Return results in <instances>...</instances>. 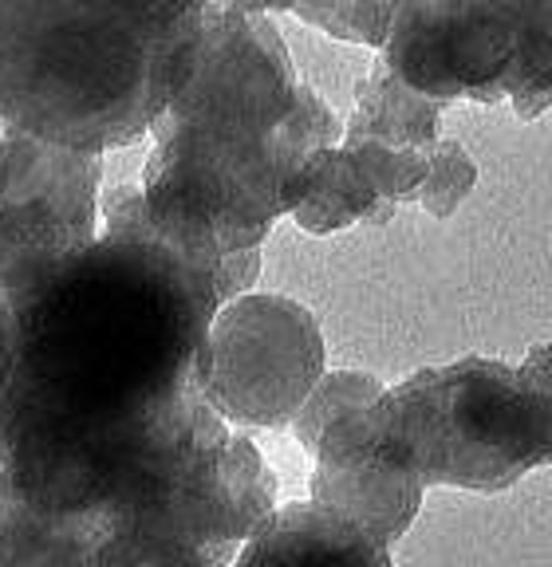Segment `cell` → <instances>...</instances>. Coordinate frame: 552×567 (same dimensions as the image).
Returning <instances> with one entry per match:
<instances>
[{"instance_id": "cell-1", "label": "cell", "mask_w": 552, "mask_h": 567, "mask_svg": "<svg viewBox=\"0 0 552 567\" xmlns=\"http://www.w3.org/2000/svg\"><path fill=\"white\" fill-rule=\"evenodd\" d=\"M214 280L143 225L0 288V450L40 513L123 524L229 445L202 390Z\"/></svg>"}, {"instance_id": "cell-2", "label": "cell", "mask_w": 552, "mask_h": 567, "mask_svg": "<svg viewBox=\"0 0 552 567\" xmlns=\"http://www.w3.org/2000/svg\"><path fill=\"white\" fill-rule=\"evenodd\" d=\"M197 32V0H0V123L80 154L134 146L186 83Z\"/></svg>"}, {"instance_id": "cell-3", "label": "cell", "mask_w": 552, "mask_h": 567, "mask_svg": "<svg viewBox=\"0 0 552 567\" xmlns=\"http://www.w3.org/2000/svg\"><path fill=\"white\" fill-rule=\"evenodd\" d=\"M375 450L410 465L422 485L505 493L552 453L549 343L521 363L458 359L422 367L375 402Z\"/></svg>"}, {"instance_id": "cell-4", "label": "cell", "mask_w": 552, "mask_h": 567, "mask_svg": "<svg viewBox=\"0 0 552 567\" xmlns=\"http://www.w3.org/2000/svg\"><path fill=\"white\" fill-rule=\"evenodd\" d=\"M197 131L265 151L285 177L293 209L313 186L316 166L344 142V118L300 83L293 55L268 9L202 4L194 63L186 83L151 134Z\"/></svg>"}, {"instance_id": "cell-5", "label": "cell", "mask_w": 552, "mask_h": 567, "mask_svg": "<svg viewBox=\"0 0 552 567\" xmlns=\"http://www.w3.org/2000/svg\"><path fill=\"white\" fill-rule=\"evenodd\" d=\"M328 347L320 319L293 296L249 292L217 308L202 347L209 406L241 430H280L320 382Z\"/></svg>"}, {"instance_id": "cell-6", "label": "cell", "mask_w": 552, "mask_h": 567, "mask_svg": "<svg viewBox=\"0 0 552 567\" xmlns=\"http://www.w3.org/2000/svg\"><path fill=\"white\" fill-rule=\"evenodd\" d=\"M529 9L533 0L395 4L379 68L438 106L454 99L501 103Z\"/></svg>"}, {"instance_id": "cell-7", "label": "cell", "mask_w": 552, "mask_h": 567, "mask_svg": "<svg viewBox=\"0 0 552 567\" xmlns=\"http://www.w3.org/2000/svg\"><path fill=\"white\" fill-rule=\"evenodd\" d=\"M313 505L356 524L375 544H399L422 508L427 485L410 465L384 457L375 442L339 453H316Z\"/></svg>"}, {"instance_id": "cell-8", "label": "cell", "mask_w": 552, "mask_h": 567, "mask_svg": "<svg viewBox=\"0 0 552 567\" xmlns=\"http://www.w3.org/2000/svg\"><path fill=\"white\" fill-rule=\"evenodd\" d=\"M4 138V189L0 209H48L83 237H99L103 154L48 146L0 123Z\"/></svg>"}, {"instance_id": "cell-9", "label": "cell", "mask_w": 552, "mask_h": 567, "mask_svg": "<svg viewBox=\"0 0 552 567\" xmlns=\"http://www.w3.org/2000/svg\"><path fill=\"white\" fill-rule=\"evenodd\" d=\"M233 567H395V559L391 548L328 508L288 501L253 532Z\"/></svg>"}, {"instance_id": "cell-10", "label": "cell", "mask_w": 552, "mask_h": 567, "mask_svg": "<svg viewBox=\"0 0 552 567\" xmlns=\"http://www.w3.org/2000/svg\"><path fill=\"white\" fill-rule=\"evenodd\" d=\"M438 123H442V106L410 91L391 71L375 63L356 83V111L344 123L339 146L375 142L387 151H435Z\"/></svg>"}, {"instance_id": "cell-11", "label": "cell", "mask_w": 552, "mask_h": 567, "mask_svg": "<svg viewBox=\"0 0 552 567\" xmlns=\"http://www.w3.org/2000/svg\"><path fill=\"white\" fill-rule=\"evenodd\" d=\"M288 217L308 237H328V233L351 229V225H387L395 217V205L379 202L356 169V162L348 158V151L336 146L320 158L313 186Z\"/></svg>"}, {"instance_id": "cell-12", "label": "cell", "mask_w": 552, "mask_h": 567, "mask_svg": "<svg viewBox=\"0 0 552 567\" xmlns=\"http://www.w3.org/2000/svg\"><path fill=\"white\" fill-rule=\"evenodd\" d=\"M552 9L544 0H533L529 20L521 28V40H517L513 63H509V80H505V99L513 103V111L521 118H541L549 111L552 95Z\"/></svg>"}, {"instance_id": "cell-13", "label": "cell", "mask_w": 552, "mask_h": 567, "mask_svg": "<svg viewBox=\"0 0 552 567\" xmlns=\"http://www.w3.org/2000/svg\"><path fill=\"white\" fill-rule=\"evenodd\" d=\"M384 390H387L384 382L367 371H324L320 382L313 386V394L304 399V406L296 410V417L288 422L296 442H300V450L316 453V442H320V434L331 422H339V417L351 414V410H364V406H371V402H379Z\"/></svg>"}, {"instance_id": "cell-14", "label": "cell", "mask_w": 552, "mask_h": 567, "mask_svg": "<svg viewBox=\"0 0 552 567\" xmlns=\"http://www.w3.org/2000/svg\"><path fill=\"white\" fill-rule=\"evenodd\" d=\"M285 12L328 32L331 40L384 48L395 20V0H316V4H285Z\"/></svg>"}, {"instance_id": "cell-15", "label": "cell", "mask_w": 552, "mask_h": 567, "mask_svg": "<svg viewBox=\"0 0 552 567\" xmlns=\"http://www.w3.org/2000/svg\"><path fill=\"white\" fill-rule=\"evenodd\" d=\"M344 151L356 162V169L364 174V182L375 189L379 202L399 209L402 202L419 197V186L430 166V151H387V146H375V142H356V146H344Z\"/></svg>"}, {"instance_id": "cell-16", "label": "cell", "mask_w": 552, "mask_h": 567, "mask_svg": "<svg viewBox=\"0 0 552 567\" xmlns=\"http://www.w3.org/2000/svg\"><path fill=\"white\" fill-rule=\"evenodd\" d=\"M473 186H478V162L470 158V151L454 138H438L435 151H430L427 177H422L415 202H419L430 217H438V221H450L458 213V205L473 194Z\"/></svg>"}, {"instance_id": "cell-17", "label": "cell", "mask_w": 552, "mask_h": 567, "mask_svg": "<svg viewBox=\"0 0 552 567\" xmlns=\"http://www.w3.org/2000/svg\"><path fill=\"white\" fill-rule=\"evenodd\" d=\"M260 280V248H249V252H229L222 257L214 272V292H217V303H233L241 296L253 292V284Z\"/></svg>"}, {"instance_id": "cell-18", "label": "cell", "mask_w": 552, "mask_h": 567, "mask_svg": "<svg viewBox=\"0 0 552 567\" xmlns=\"http://www.w3.org/2000/svg\"><path fill=\"white\" fill-rule=\"evenodd\" d=\"M17 501V488H12V470H9V457L0 450V532H4V520H9V508Z\"/></svg>"}, {"instance_id": "cell-19", "label": "cell", "mask_w": 552, "mask_h": 567, "mask_svg": "<svg viewBox=\"0 0 552 567\" xmlns=\"http://www.w3.org/2000/svg\"><path fill=\"white\" fill-rule=\"evenodd\" d=\"M0 189H4V138H0Z\"/></svg>"}]
</instances>
